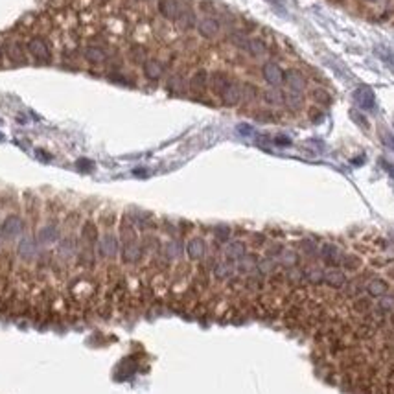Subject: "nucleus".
Listing matches in <instances>:
<instances>
[{
    "label": "nucleus",
    "mask_w": 394,
    "mask_h": 394,
    "mask_svg": "<svg viewBox=\"0 0 394 394\" xmlns=\"http://www.w3.org/2000/svg\"><path fill=\"white\" fill-rule=\"evenodd\" d=\"M387 291H389V284H387V280H383V278H372L370 282L367 284V293L370 295V297H383V295H387Z\"/></svg>",
    "instance_id": "aec40b11"
},
{
    "label": "nucleus",
    "mask_w": 394,
    "mask_h": 394,
    "mask_svg": "<svg viewBox=\"0 0 394 394\" xmlns=\"http://www.w3.org/2000/svg\"><path fill=\"white\" fill-rule=\"evenodd\" d=\"M271 2H273V0H271Z\"/></svg>",
    "instance_id": "49530a36"
},
{
    "label": "nucleus",
    "mask_w": 394,
    "mask_h": 394,
    "mask_svg": "<svg viewBox=\"0 0 394 394\" xmlns=\"http://www.w3.org/2000/svg\"><path fill=\"white\" fill-rule=\"evenodd\" d=\"M324 282L332 288H343L346 284V277L343 271H337V269H332L324 275Z\"/></svg>",
    "instance_id": "a878e982"
},
{
    "label": "nucleus",
    "mask_w": 394,
    "mask_h": 394,
    "mask_svg": "<svg viewBox=\"0 0 394 394\" xmlns=\"http://www.w3.org/2000/svg\"><path fill=\"white\" fill-rule=\"evenodd\" d=\"M302 249L306 250V254H313L315 250H317V247H315L309 240H306V241H302Z\"/></svg>",
    "instance_id": "79ce46f5"
},
{
    "label": "nucleus",
    "mask_w": 394,
    "mask_h": 394,
    "mask_svg": "<svg viewBox=\"0 0 394 394\" xmlns=\"http://www.w3.org/2000/svg\"><path fill=\"white\" fill-rule=\"evenodd\" d=\"M28 52L39 61H48L50 59V48L48 43L43 37H33L28 41Z\"/></svg>",
    "instance_id": "9d476101"
},
{
    "label": "nucleus",
    "mask_w": 394,
    "mask_h": 394,
    "mask_svg": "<svg viewBox=\"0 0 394 394\" xmlns=\"http://www.w3.org/2000/svg\"><path fill=\"white\" fill-rule=\"evenodd\" d=\"M219 30H221L219 21L214 17H203L201 21H197V32L205 39H214L219 33Z\"/></svg>",
    "instance_id": "1a4fd4ad"
},
{
    "label": "nucleus",
    "mask_w": 394,
    "mask_h": 394,
    "mask_svg": "<svg viewBox=\"0 0 394 394\" xmlns=\"http://www.w3.org/2000/svg\"><path fill=\"white\" fill-rule=\"evenodd\" d=\"M10 57L11 59H22V50L19 44H11L10 46Z\"/></svg>",
    "instance_id": "a19ab883"
},
{
    "label": "nucleus",
    "mask_w": 394,
    "mask_h": 394,
    "mask_svg": "<svg viewBox=\"0 0 394 394\" xmlns=\"http://www.w3.org/2000/svg\"><path fill=\"white\" fill-rule=\"evenodd\" d=\"M219 98H221V101H223V105L236 107L241 101V85L238 83V81L230 80V83L225 87V91L219 94Z\"/></svg>",
    "instance_id": "0eeeda50"
},
{
    "label": "nucleus",
    "mask_w": 394,
    "mask_h": 394,
    "mask_svg": "<svg viewBox=\"0 0 394 394\" xmlns=\"http://www.w3.org/2000/svg\"><path fill=\"white\" fill-rule=\"evenodd\" d=\"M98 256L101 258H107V260H112L116 258L118 252H120V241L114 234H103L98 240Z\"/></svg>",
    "instance_id": "f257e3e1"
},
{
    "label": "nucleus",
    "mask_w": 394,
    "mask_h": 394,
    "mask_svg": "<svg viewBox=\"0 0 394 394\" xmlns=\"http://www.w3.org/2000/svg\"><path fill=\"white\" fill-rule=\"evenodd\" d=\"M264 100H266V103H269V105H282L284 100H286V94H284L280 89H267V91L264 92Z\"/></svg>",
    "instance_id": "bb28decb"
},
{
    "label": "nucleus",
    "mask_w": 394,
    "mask_h": 394,
    "mask_svg": "<svg viewBox=\"0 0 394 394\" xmlns=\"http://www.w3.org/2000/svg\"><path fill=\"white\" fill-rule=\"evenodd\" d=\"M354 100L357 101V105L361 109H374L376 105V96H374V91L368 89V87H359L356 92H354Z\"/></svg>",
    "instance_id": "ddd939ff"
},
{
    "label": "nucleus",
    "mask_w": 394,
    "mask_h": 394,
    "mask_svg": "<svg viewBox=\"0 0 394 394\" xmlns=\"http://www.w3.org/2000/svg\"><path fill=\"white\" fill-rule=\"evenodd\" d=\"M142 254H144V249L137 241L122 243V247H120V256H122V260L125 264H137V261H140Z\"/></svg>",
    "instance_id": "9b49d317"
},
{
    "label": "nucleus",
    "mask_w": 394,
    "mask_h": 394,
    "mask_svg": "<svg viewBox=\"0 0 394 394\" xmlns=\"http://www.w3.org/2000/svg\"><path fill=\"white\" fill-rule=\"evenodd\" d=\"M256 96H258V89H256L252 83H245V85H241V100L250 101V100H254Z\"/></svg>",
    "instance_id": "473e14b6"
},
{
    "label": "nucleus",
    "mask_w": 394,
    "mask_h": 394,
    "mask_svg": "<svg viewBox=\"0 0 394 394\" xmlns=\"http://www.w3.org/2000/svg\"><path fill=\"white\" fill-rule=\"evenodd\" d=\"M245 252H247V247L243 241H232L225 249V254H227L229 260H240V258L245 256Z\"/></svg>",
    "instance_id": "b1692460"
},
{
    "label": "nucleus",
    "mask_w": 394,
    "mask_h": 394,
    "mask_svg": "<svg viewBox=\"0 0 394 394\" xmlns=\"http://www.w3.org/2000/svg\"><path fill=\"white\" fill-rule=\"evenodd\" d=\"M177 24L182 28V30H192L193 26H197V17L190 8H184L181 13V17L177 19Z\"/></svg>",
    "instance_id": "393cba45"
},
{
    "label": "nucleus",
    "mask_w": 394,
    "mask_h": 394,
    "mask_svg": "<svg viewBox=\"0 0 394 394\" xmlns=\"http://www.w3.org/2000/svg\"><path fill=\"white\" fill-rule=\"evenodd\" d=\"M254 118L258 120V122H264V123L275 122V114H273L271 111H258V112L254 114Z\"/></svg>",
    "instance_id": "4c0bfd02"
},
{
    "label": "nucleus",
    "mask_w": 394,
    "mask_h": 394,
    "mask_svg": "<svg viewBox=\"0 0 394 394\" xmlns=\"http://www.w3.org/2000/svg\"><path fill=\"white\" fill-rule=\"evenodd\" d=\"M389 275H390V277H394V267H392V269H390V271H389Z\"/></svg>",
    "instance_id": "a18cd8bd"
},
{
    "label": "nucleus",
    "mask_w": 394,
    "mask_h": 394,
    "mask_svg": "<svg viewBox=\"0 0 394 394\" xmlns=\"http://www.w3.org/2000/svg\"><path fill=\"white\" fill-rule=\"evenodd\" d=\"M343 264H345V267L348 271H356L357 267L361 266V260L357 256H346V258H343Z\"/></svg>",
    "instance_id": "c9c22d12"
},
{
    "label": "nucleus",
    "mask_w": 394,
    "mask_h": 394,
    "mask_svg": "<svg viewBox=\"0 0 394 394\" xmlns=\"http://www.w3.org/2000/svg\"><path fill=\"white\" fill-rule=\"evenodd\" d=\"M236 271V266H232V261H219L214 266V277L218 278V280H227L234 275Z\"/></svg>",
    "instance_id": "4be33fe9"
},
{
    "label": "nucleus",
    "mask_w": 394,
    "mask_h": 394,
    "mask_svg": "<svg viewBox=\"0 0 394 394\" xmlns=\"http://www.w3.org/2000/svg\"><path fill=\"white\" fill-rule=\"evenodd\" d=\"M85 57H87V61H89V63L101 64V63H107L109 53H107L103 48H100V46H89V48L85 50Z\"/></svg>",
    "instance_id": "412c9836"
},
{
    "label": "nucleus",
    "mask_w": 394,
    "mask_h": 394,
    "mask_svg": "<svg viewBox=\"0 0 394 394\" xmlns=\"http://www.w3.org/2000/svg\"><path fill=\"white\" fill-rule=\"evenodd\" d=\"M306 278H308L311 284H320L322 280H324V275H322V271H319V269H315V271L308 273L306 275Z\"/></svg>",
    "instance_id": "58836bf2"
},
{
    "label": "nucleus",
    "mask_w": 394,
    "mask_h": 394,
    "mask_svg": "<svg viewBox=\"0 0 394 394\" xmlns=\"http://www.w3.org/2000/svg\"><path fill=\"white\" fill-rule=\"evenodd\" d=\"M284 83L289 87V92H295V94H302L308 87L306 85V78L295 69L284 72Z\"/></svg>",
    "instance_id": "20e7f679"
},
{
    "label": "nucleus",
    "mask_w": 394,
    "mask_h": 394,
    "mask_svg": "<svg viewBox=\"0 0 394 394\" xmlns=\"http://www.w3.org/2000/svg\"><path fill=\"white\" fill-rule=\"evenodd\" d=\"M216 238H218L219 241H227L230 238V234H232V230H230V227H227V225H219V227H216Z\"/></svg>",
    "instance_id": "f704fd0d"
},
{
    "label": "nucleus",
    "mask_w": 394,
    "mask_h": 394,
    "mask_svg": "<svg viewBox=\"0 0 394 394\" xmlns=\"http://www.w3.org/2000/svg\"><path fill=\"white\" fill-rule=\"evenodd\" d=\"M282 264L284 266H295V264H297V254L286 250V252L282 254Z\"/></svg>",
    "instance_id": "ea45409f"
},
{
    "label": "nucleus",
    "mask_w": 394,
    "mask_h": 394,
    "mask_svg": "<svg viewBox=\"0 0 394 394\" xmlns=\"http://www.w3.org/2000/svg\"><path fill=\"white\" fill-rule=\"evenodd\" d=\"M378 308L381 309L383 313H392L394 311V295H383V297H379Z\"/></svg>",
    "instance_id": "7c9ffc66"
},
{
    "label": "nucleus",
    "mask_w": 394,
    "mask_h": 394,
    "mask_svg": "<svg viewBox=\"0 0 394 394\" xmlns=\"http://www.w3.org/2000/svg\"><path fill=\"white\" fill-rule=\"evenodd\" d=\"M17 254L21 256L22 260H35L39 256V241L37 238L33 236H24L21 241H19V247H17Z\"/></svg>",
    "instance_id": "7ed1b4c3"
},
{
    "label": "nucleus",
    "mask_w": 394,
    "mask_h": 394,
    "mask_svg": "<svg viewBox=\"0 0 394 394\" xmlns=\"http://www.w3.org/2000/svg\"><path fill=\"white\" fill-rule=\"evenodd\" d=\"M164 254L168 260H175V258H179V256L182 254V245L179 241H170V243L164 247Z\"/></svg>",
    "instance_id": "c85d7f7f"
},
{
    "label": "nucleus",
    "mask_w": 394,
    "mask_h": 394,
    "mask_svg": "<svg viewBox=\"0 0 394 394\" xmlns=\"http://www.w3.org/2000/svg\"><path fill=\"white\" fill-rule=\"evenodd\" d=\"M309 114H311V118H313V122H319L320 116H322L320 112H319V114H317V111H309Z\"/></svg>",
    "instance_id": "37998d69"
},
{
    "label": "nucleus",
    "mask_w": 394,
    "mask_h": 394,
    "mask_svg": "<svg viewBox=\"0 0 394 394\" xmlns=\"http://www.w3.org/2000/svg\"><path fill=\"white\" fill-rule=\"evenodd\" d=\"M78 250H80V245L76 243L74 238L67 236L63 240H59V243H57V258L63 261H69V260H72V258H76Z\"/></svg>",
    "instance_id": "6e6552de"
},
{
    "label": "nucleus",
    "mask_w": 394,
    "mask_h": 394,
    "mask_svg": "<svg viewBox=\"0 0 394 394\" xmlns=\"http://www.w3.org/2000/svg\"><path fill=\"white\" fill-rule=\"evenodd\" d=\"M311 98H313L317 103H322V105H330L332 103L330 92L326 91V89H320V87H317V89L311 91Z\"/></svg>",
    "instance_id": "c756f323"
},
{
    "label": "nucleus",
    "mask_w": 394,
    "mask_h": 394,
    "mask_svg": "<svg viewBox=\"0 0 394 394\" xmlns=\"http://www.w3.org/2000/svg\"><path fill=\"white\" fill-rule=\"evenodd\" d=\"M372 308V302H370V298H357L356 302H354V309L359 311V313H368Z\"/></svg>",
    "instance_id": "72a5a7b5"
},
{
    "label": "nucleus",
    "mask_w": 394,
    "mask_h": 394,
    "mask_svg": "<svg viewBox=\"0 0 394 394\" xmlns=\"http://www.w3.org/2000/svg\"><path fill=\"white\" fill-rule=\"evenodd\" d=\"M184 6L179 0H159V13L168 21H175L181 17Z\"/></svg>",
    "instance_id": "423d86ee"
},
{
    "label": "nucleus",
    "mask_w": 394,
    "mask_h": 394,
    "mask_svg": "<svg viewBox=\"0 0 394 394\" xmlns=\"http://www.w3.org/2000/svg\"><path fill=\"white\" fill-rule=\"evenodd\" d=\"M142 69H144V76L149 81H159L164 76V64L160 63L159 59H146Z\"/></svg>",
    "instance_id": "4468645a"
},
{
    "label": "nucleus",
    "mask_w": 394,
    "mask_h": 394,
    "mask_svg": "<svg viewBox=\"0 0 394 394\" xmlns=\"http://www.w3.org/2000/svg\"><path fill=\"white\" fill-rule=\"evenodd\" d=\"M208 89V72L207 70H197L190 80V91L195 94H203Z\"/></svg>",
    "instance_id": "6ab92c4d"
},
{
    "label": "nucleus",
    "mask_w": 394,
    "mask_h": 394,
    "mask_svg": "<svg viewBox=\"0 0 394 394\" xmlns=\"http://www.w3.org/2000/svg\"><path fill=\"white\" fill-rule=\"evenodd\" d=\"M247 52L252 55V57H264L267 53V44L258 37H252L247 41Z\"/></svg>",
    "instance_id": "5701e85b"
},
{
    "label": "nucleus",
    "mask_w": 394,
    "mask_h": 394,
    "mask_svg": "<svg viewBox=\"0 0 394 394\" xmlns=\"http://www.w3.org/2000/svg\"><path fill=\"white\" fill-rule=\"evenodd\" d=\"M261 76H264V80L273 87H278L284 83V70L280 69L277 63H273V61L264 63V67H261Z\"/></svg>",
    "instance_id": "39448f33"
},
{
    "label": "nucleus",
    "mask_w": 394,
    "mask_h": 394,
    "mask_svg": "<svg viewBox=\"0 0 394 394\" xmlns=\"http://www.w3.org/2000/svg\"><path fill=\"white\" fill-rule=\"evenodd\" d=\"M129 55H131V61H133V63H139V64H144L146 59H148L146 48H144V46H140V44H135V46H131V50H129Z\"/></svg>",
    "instance_id": "cd10ccee"
},
{
    "label": "nucleus",
    "mask_w": 394,
    "mask_h": 394,
    "mask_svg": "<svg viewBox=\"0 0 394 394\" xmlns=\"http://www.w3.org/2000/svg\"><path fill=\"white\" fill-rule=\"evenodd\" d=\"M284 103L289 107V109H293V111H298L300 107H302V94H295V92H289Z\"/></svg>",
    "instance_id": "2f4dec72"
},
{
    "label": "nucleus",
    "mask_w": 394,
    "mask_h": 394,
    "mask_svg": "<svg viewBox=\"0 0 394 394\" xmlns=\"http://www.w3.org/2000/svg\"><path fill=\"white\" fill-rule=\"evenodd\" d=\"M22 232H24V221H22L19 216H8V218L2 221L0 234L4 236V238H8V240L19 238Z\"/></svg>",
    "instance_id": "f03ea898"
},
{
    "label": "nucleus",
    "mask_w": 394,
    "mask_h": 394,
    "mask_svg": "<svg viewBox=\"0 0 394 394\" xmlns=\"http://www.w3.org/2000/svg\"><path fill=\"white\" fill-rule=\"evenodd\" d=\"M330 2H337V4H341V2H345V0H330Z\"/></svg>",
    "instance_id": "c03bdc74"
},
{
    "label": "nucleus",
    "mask_w": 394,
    "mask_h": 394,
    "mask_svg": "<svg viewBox=\"0 0 394 394\" xmlns=\"http://www.w3.org/2000/svg\"><path fill=\"white\" fill-rule=\"evenodd\" d=\"M168 89L173 92H179L181 89H184V85H182V80L179 78V76H171L170 80H168Z\"/></svg>",
    "instance_id": "e433bc0d"
},
{
    "label": "nucleus",
    "mask_w": 394,
    "mask_h": 394,
    "mask_svg": "<svg viewBox=\"0 0 394 394\" xmlns=\"http://www.w3.org/2000/svg\"><path fill=\"white\" fill-rule=\"evenodd\" d=\"M320 256H322V260L326 261V264H330V266H339L343 261V252L341 249L337 245H332V243H326V245H322V250H320Z\"/></svg>",
    "instance_id": "dca6fc26"
},
{
    "label": "nucleus",
    "mask_w": 394,
    "mask_h": 394,
    "mask_svg": "<svg viewBox=\"0 0 394 394\" xmlns=\"http://www.w3.org/2000/svg\"><path fill=\"white\" fill-rule=\"evenodd\" d=\"M81 240L87 245H96L98 240H100V230H98V225L94 221H85L83 227H81Z\"/></svg>",
    "instance_id": "f3484780"
},
{
    "label": "nucleus",
    "mask_w": 394,
    "mask_h": 394,
    "mask_svg": "<svg viewBox=\"0 0 394 394\" xmlns=\"http://www.w3.org/2000/svg\"><path fill=\"white\" fill-rule=\"evenodd\" d=\"M229 83H230V78L225 72H212V74L208 76V87L218 96L225 91V87L229 85Z\"/></svg>",
    "instance_id": "2eb2a0df"
},
{
    "label": "nucleus",
    "mask_w": 394,
    "mask_h": 394,
    "mask_svg": "<svg viewBox=\"0 0 394 394\" xmlns=\"http://www.w3.org/2000/svg\"><path fill=\"white\" fill-rule=\"evenodd\" d=\"M186 254L192 258V260H203L205 254H207V241L203 238H193V240L188 241L186 245Z\"/></svg>",
    "instance_id": "a211bd4d"
},
{
    "label": "nucleus",
    "mask_w": 394,
    "mask_h": 394,
    "mask_svg": "<svg viewBox=\"0 0 394 394\" xmlns=\"http://www.w3.org/2000/svg\"><path fill=\"white\" fill-rule=\"evenodd\" d=\"M61 230L55 223H46L44 227H41V230L37 232V241L39 245H52L55 241H59Z\"/></svg>",
    "instance_id": "f8f14e48"
}]
</instances>
